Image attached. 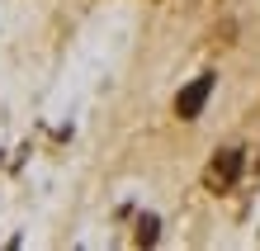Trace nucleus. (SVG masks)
Masks as SVG:
<instances>
[{
  "label": "nucleus",
  "instance_id": "obj_1",
  "mask_svg": "<svg viewBox=\"0 0 260 251\" xmlns=\"http://www.w3.org/2000/svg\"><path fill=\"white\" fill-rule=\"evenodd\" d=\"M241 166H246V152H241V147H218L213 161H208V171H204V185L213 194L232 190V185L241 180Z\"/></svg>",
  "mask_w": 260,
  "mask_h": 251
},
{
  "label": "nucleus",
  "instance_id": "obj_2",
  "mask_svg": "<svg viewBox=\"0 0 260 251\" xmlns=\"http://www.w3.org/2000/svg\"><path fill=\"white\" fill-rule=\"evenodd\" d=\"M208 95H213V71L194 76V81L175 95V114L180 119H199V114H204V104H208Z\"/></svg>",
  "mask_w": 260,
  "mask_h": 251
},
{
  "label": "nucleus",
  "instance_id": "obj_3",
  "mask_svg": "<svg viewBox=\"0 0 260 251\" xmlns=\"http://www.w3.org/2000/svg\"><path fill=\"white\" fill-rule=\"evenodd\" d=\"M156 237H161V223H156V218H142V223H137V242H142V246H156Z\"/></svg>",
  "mask_w": 260,
  "mask_h": 251
}]
</instances>
